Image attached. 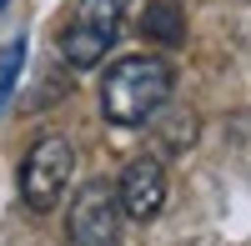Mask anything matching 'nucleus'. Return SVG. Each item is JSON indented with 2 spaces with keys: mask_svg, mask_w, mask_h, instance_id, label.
<instances>
[{
  "mask_svg": "<svg viewBox=\"0 0 251 246\" xmlns=\"http://www.w3.org/2000/svg\"><path fill=\"white\" fill-rule=\"evenodd\" d=\"M176 91V71L161 55H126L106 71L100 80V111L111 126H146L156 121V111L171 100Z\"/></svg>",
  "mask_w": 251,
  "mask_h": 246,
  "instance_id": "1",
  "label": "nucleus"
},
{
  "mask_svg": "<svg viewBox=\"0 0 251 246\" xmlns=\"http://www.w3.org/2000/svg\"><path fill=\"white\" fill-rule=\"evenodd\" d=\"M126 5L131 0H75V10L60 30V60L75 71H91L111 55V46L121 40V25H126Z\"/></svg>",
  "mask_w": 251,
  "mask_h": 246,
  "instance_id": "2",
  "label": "nucleus"
},
{
  "mask_svg": "<svg viewBox=\"0 0 251 246\" xmlns=\"http://www.w3.org/2000/svg\"><path fill=\"white\" fill-rule=\"evenodd\" d=\"M75 171V146L66 136H40L35 146L20 156V201L30 211H50L71 186Z\"/></svg>",
  "mask_w": 251,
  "mask_h": 246,
  "instance_id": "3",
  "label": "nucleus"
},
{
  "mask_svg": "<svg viewBox=\"0 0 251 246\" xmlns=\"http://www.w3.org/2000/svg\"><path fill=\"white\" fill-rule=\"evenodd\" d=\"M66 236L71 246H121V201L116 186L86 181L66 211Z\"/></svg>",
  "mask_w": 251,
  "mask_h": 246,
  "instance_id": "4",
  "label": "nucleus"
},
{
  "mask_svg": "<svg viewBox=\"0 0 251 246\" xmlns=\"http://www.w3.org/2000/svg\"><path fill=\"white\" fill-rule=\"evenodd\" d=\"M116 201H121V216L131 221H156L166 206V166L156 156H136L126 161V171L116 181Z\"/></svg>",
  "mask_w": 251,
  "mask_h": 246,
  "instance_id": "5",
  "label": "nucleus"
},
{
  "mask_svg": "<svg viewBox=\"0 0 251 246\" xmlns=\"http://www.w3.org/2000/svg\"><path fill=\"white\" fill-rule=\"evenodd\" d=\"M141 35L156 40V46H181L186 40V15L176 0H151V5L141 10Z\"/></svg>",
  "mask_w": 251,
  "mask_h": 246,
  "instance_id": "6",
  "label": "nucleus"
},
{
  "mask_svg": "<svg viewBox=\"0 0 251 246\" xmlns=\"http://www.w3.org/2000/svg\"><path fill=\"white\" fill-rule=\"evenodd\" d=\"M20 66H25V40H10L5 50H0V111H5V100H10V91H15V80H20Z\"/></svg>",
  "mask_w": 251,
  "mask_h": 246,
  "instance_id": "7",
  "label": "nucleus"
},
{
  "mask_svg": "<svg viewBox=\"0 0 251 246\" xmlns=\"http://www.w3.org/2000/svg\"><path fill=\"white\" fill-rule=\"evenodd\" d=\"M196 141V116L191 111H171L161 121V146H171V151H186Z\"/></svg>",
  "mask_w": 251,
  "mask_h": 246,
  "instance_id": "8",
  "label": "nucleus"
},
{
  "mask_svg": "<svg viewBox=\"0 0 251 246\" xmlns=\"http://www.w3.org/2000/svg\"><path fill=\"white\" fill-rule=\"evenodd\" d=\"M5 5H10V0H0V10H5Z\"/></svg>",
  "mask_w": 251,
  "mask_h": 246,
  "instance_id": "9",
  "label": "nucleus"
}]
</instances>
